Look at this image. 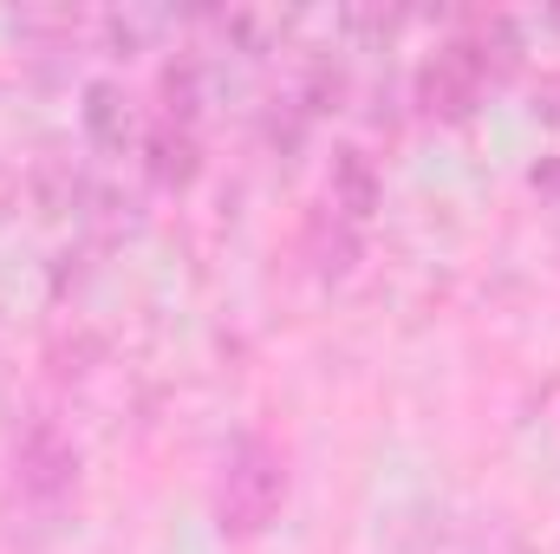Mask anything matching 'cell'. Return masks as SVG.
<instances>
[{
    "label": "cell",
    "instance_id": "cell-1",
    "mask_svg": "<svg viewBox=\"0 0 560 554\" xmlns=\"http://www.w3.org/2000/svg\"><path fill=\"white\" fill-rule=\"evenodd\" d=\"M287 503V457H280L268 437L242 430L229 450H222V470H215V529L248 542V535H268Z\"/></svg>",
    "mask_w": 560,
    "mask_h": 554
},
{
    "label": "cell",
    "instance_id": "cell-2",
    "mask_svg": "<svg viewBox=\"0 0 560 554\" xmlns=\"http://www.w3.org/2000/svg\"><path fill=\"white\" fill-rule=\"evenodd\" d=\"M489 79H495L489 53H482L476 39H450V46L418 72V105L430 118H469Z\"/></svg>",
    "mask_w": 560,
    "mask_h": 554
},
{
    "label": "cell",
    "instance_id": "cell-4",
    "mask_svg": "<svg viewBox=\"0 0 560 554\" xmlns=\"http://www.w3.org/2000/svg\"><path fill=\"white\" fill-rule=\"evenodd\" d=\"M150 170H156V183H189V176H196V138L176 131V125H156V138H150Z\"/></svg>",
    "mask_w": 560,
    "mask_h": 554
},
{
    "label": "cell",
    "instance_id": "cell-3",
    "mask_svg": "<svg viewBox=\"0 0 560 554\" xmlns=\"http://www.w3.org/2000/svg\"><path fill=\"white\" fill-rule=\"evenodd\" d=\"M72 483H79V450H72L59 430L39 424V430L13 450V489H20L39 516H59L66 496H72Z\"/></svg>",
    "mask_w": 560,
    "mask_h": 554
}]
</instances>
